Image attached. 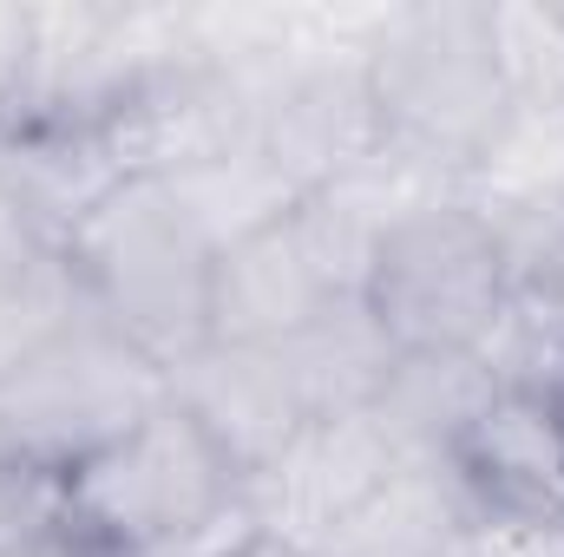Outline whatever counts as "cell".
Wrapping results in <instances>:
<instances>
[{
  "label": "cell",
  "mask_w": 564,
  "mask_h": 557,
  "mask_svg": "<svg viewBox=\"0 0 564 557\" xmlns=\"http://www.w3.org/2000/svg\"><path fill=\"white\" fill-rule=\"evenodd\" d=\"M257 157L276 171L295 197L328 190L368 164L388 157L381 119L361 79V53L348 46L341 59H270L257 73V119H250Z\"/></svg>",
  "instance_id": "cell-6"
},
{
  "label": "cell",
  "mask_w": 564,
  "mask_h": 557,
  "mask_svg": "<svg viewBox=\"0 0 564 557\" xmlns=\"http://www.w3.org/2000/svg\"><path fill=\"white\" fill-rule=\"evenodd\" d=\"M295 210V204H289ZM237 237L210 263V341H243V348H282L295 341L328 302H341L328 276L315 270L308 243L295 237V217Z\"/></svg>",
  "instance_id": "cell-9"
},
{
  "label": "cell",
  "mask_w": 564,
  "mask_h": 557,
  "mask_svg": "<svg viewBox=\"0 0 564 557\" xmlns=\"http://www.w3.org/2000/svg\"><path fill=\"white\" fill-rule=\"evenodd\" d=\"M355 53H361V79H368L388 157L433 184L459 190L519 112L512 73L499 53V20L479 0L381 13Z\"/></svg>",
  "instance_id": "cell-1"
},
{
  "label": "cell",
  "mask_w": 564,
  "mask_h": 557,
  "mask_svg": "<svg viewBox=\"0 0 564 557\" xmlns=\"http://www.w3.org/2000/svg\"><path fill=\"white\" fill-rule=\"evenodd\" d=\"M492 387L499 381L479 354H401L368 419L401 459H446V446Z\"/></svg>",
  "instance_id": "cell-11"
},
{
  "label": "cell",
  "mask_w": 564,
  "mask_h": 557,
  "mask_svg": "<svg viewBox=\"0 0 564 557\" xmlns=\"http://www.w3.org/2000/svg\"><path fill=\"white\" fill-rule=\"evenodd\" d=\"M217 557H315L302 538H289V532H270V525H250V532H237L230 545Z\"/></svg>",
  "instance_id": "cell-15"
},
{
  "label": "cell",
  "mask_w": 564,
  "mask_h": 557,
  "mask_svg": "<svg viewBox=\"0 0 564 557\" xmlns=\"http://www.w3.org/2000/svg\"><path fill=\"white\" fill-rule=\"evenodd\" d=\"M0 557H99V551L86 538H73V525L59 518V505H46V512L0 518Z\"/></svg>",
  "instance_id": "cell-13"
},
{
  "label": "cell",
  "mask_w": 564,
  "mask_h": 557,
  "mask_svg": "<svg viewBox=\"0 0 564 557\" xmlns=\"http://www.w3.org/2000/svg\"><path fill=\"white\" fill-rule=\"evenodd\" d=\"M276 354L289 368V381H295V394H302V407H308V419L375 414V401H381V387H388V374L401 361V348L381 335V321L361 302H328L295 341H282Z\"/></svg>",
  "instance_id": "cell-10"
},
{
  "label": "cell",
  "mask_w": 564,
  "mask_h": 557,
  "mask_svg": "<svg viewBox=\"0 0 564 557\" xmlns=\"http://www.w3.org/2000/svg\"><path fill=\"white\" fill-rule=\"evenodd\" d=\"M479 361L492 368L499 387H539V394L558 387V374H564V230H558V243H545V250L512 263L506 308H499Z\"/></svg>",
  "instance_id": "cell-12"
},
{
  "label": "cell",
  "mask_w": 564,
  "mask_h": 557,
  "mask_svg": "<svg viewBox=\"0 0 564 557\" xmlns=\"http://www.w3.org/2000/svg\"><path fill=\"white\" fill-rule=\"evenodd\" d=\"M164 381H171V401L191 414V426L217 446V459L243 479V492L257 479H270L295 452V439L308 433V407H302L276 348L204 341Z\"/></svg>",
  "instance_id": "cell-8"
},
{
  "label": "cell",
  "mask_w": 564,
  "mask_h": 557,
  "mask_svg": "<svg viewBox=\"0 0 564 557\" xmlns=\"http://www.w3.org/2000/svg\"><path fill=\"white\" fill-rule=\"evenodd\" d=\"M552 414H558V426H564V374H558V387H552Z\"/></svg>",
  "instance_id": "cell-16"
},
{
  "label": "cell",
  "mask_w": 564,
  "mask_h": 557,
  "mask_svg": "<svg viewBox=\"0 0 564 557\" xmlns=\"http://www.w3.org/2000/svg\"><path fill=\"white\" fill-rule=\"evenodd\" d=\"M79 302L144 348L164 374L210 341V263L217 243L191 217L171 177L132 171L99 210L59 243Z\"/></svg>",
  "instance_id": "cell-3"
},
{
  "label": "cell",
  "mask_w": 564,
  "mask_h": 557,
  "mask_svg": "<svg viewBox=\"0 0 564 557\" xmlns=\"http://www.w3.org/2000/svg\"><path fill=\"white\" fill-rule=\"evenodd\" d=\"M512 288V250L466 190L414 197L361 288V308L401 354H479Z\"/></svg>",
  "instance_id": "cell-4"
},
{
  "label": "cell",
  "mask_w": 564,
  "mask_h": 557,
  "mask_svg": "<svg viewBox=\"0 0 564 557\" xmlns=\"http://www.w3.org/2000/svg\"><path fill=\"white\" fill-rule=\"evenodd\" d=\"M33 46H40V13L33 7H0V119L20 106L26 73H33Z\"/></svg>",
  "instance_id": "cell-14"
},
{
  "label": "cell",
  "mask_w": 564,
  "mask_h": 557,
  "mask_svg": "<svg viewBox=\"0 0 564 557\" xmlns=\"http://www.w3.org/2000/svg\"><path fill=\"white\" fill-rule=\"evenodd\" d=\"M164 387L171 381L144 348L106 328L93 308H79L66 328H53L33 354H20L0 374V439L59 479L66 466H79L86 452L151 414Z\"/></svg>",
  "instance_id": "cell-5"
},
{
  "label": "cell",
  "mask_w": 564,
  "mask_h": 557,
  "mask_svg": "<svg viewBox=\"0 0 564 557\" xmlns=\"http://www.w3.org/2000/svg\"><path fill=\"white\" fill-rule=\"evenodd\" d=\"M446 472L459 479L479 525L558 532L564 525V426L552 394L492 387L479 414L446 446Z\"/></svg>",
  "instance_id": "cell-7"
},
{
  "label": "cell",
  "mask_w": 564,
  "mask_h": 557,
  "mask_svg": "<svg viewBox=\"0 0 564 557\" xmlns=\"http://www.w3.org/2000/svg\"><path fill=\"white\" fill-rule=\"evenodd\" d=\"M558 230H564V197H558Z\"/></svg>",
  "instance_id": "cell-17"
},
{
  "label": "cell",
  "mask_w": 564,
  "mask_h": 557,
  "mask_svg": "<svg viewBox=\"0 0 564 557\" xmlns=\"http://www.w3.org/2000/svg\"><path fill=\"white\" fill-rule=\"evenodd\" d=\"M59 518L99 557H217L257 525L243 479L171 401L59 472Z\"/></svg>",
  "instance_id": "cell-2"
}]
</instances>
